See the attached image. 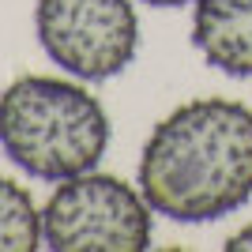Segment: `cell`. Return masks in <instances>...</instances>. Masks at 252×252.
Here are the masks:
<instances>
[{
  "instance_id": "obj_3",
  "label": "cell",
  "mask_w": 252,
  "mask_h": 252,
  "mask_svg": "<svg viewBox=\"0 0 252 252\" xmlns=\"http://www.w3.org/2000/svg\"><path fill=\"white\" fill-rule=\"evenodd\" d=\"M151 215L139 189L87 169L53 189L42 207V237L57 252H143L151 245Z\"/></svg>"
},
{
  "instance_id": "obj_4",
  "label": "cell",
  "mask_w": 252,
  "mask_h": 252,
  "mask_svg": "<svg viewBox=\"0 0 252 252\" xmlns=\"http://www.w3.org/2000/svg\"><path fill=\"white\" fill-rule=\"evenodd\" d=\"M34 34L57 68L91 83L121 75L139 49L132 0H38Z\"/></svg>"
},
{
  "instance_id": "obj_6",
  "label": "cell",
  "mask_w": 252,
  "mask_h": 252,
  "mask_svg": "<svg viewBox=\"0 0 252 252\" xmlns=\"http://www.w3.org/2000/svg\"><path fill=\"white\" fill-rule=\"evenodd\" d=\"M42 211L19 181L0 177V252H34L42 245Z\"/></svg>"
},
{
  "instance_id": "obj_5",
  "label": "cell",
  "mask_w": 252,
  "mask_h": 252,
  "mask_svg": "<svg viewBox=\"0 0 252 252\" xmlns=\"http://www.w3.org/2000/svg\"><path fill=\"white\" fill-rule=\"evenodd\" d=\"M192 45L233 79L252 75V0H196Z\"/></svg>"
},
{
  "instance_id": "obj_8",
  "label": "cell",
  "mask_w": 252,
  "mask_h": 252,
  "mask_svg": "<svg viewBox=\"0 0 252 252\" xmlns=\"http://www.w3.org/2000/svg\"><path fill=\"white\" fill-rule=\"evenodd\" d=\"M151 8H185V4H196V0H143Z\"/></svg>"
},
{
  "instance_id": "obj_1",
  "label": "cell",
  "mask_w": 252,
  "mask_h": 252,
  "mask_svg": "<svg viewBox=\"0 0 252 252\" xmlns=\"http://www.w3.org/2000/svg\"><path fill=\"white\" fill-rule=\"evenodd\" d=\"M139 192L169 222H215L252 200V109L192 98L166 113L139 155Z\"/></svg>"
},
{
  "instance_id": "obj_2",
  "label": "cell",
  "mask_w": 252,
  "mask_h": 252,
  "mask_svg": "<svg viewBox=\"0 0 252 252\" xmlns=\"http://www.w3.org/2000/svg\"><path fill=\"white\" fill-rule=\"evenodd\" d=\"M109 147V117L87 87L19 75L0 91V151L38 181L61 185L94 169Z\"/></svg>"
},
{
  "instance_id": "obj_7",
  "label": "cell",
  "mask_w": 252,
  "mask_h": 252,
  "mask_svg": "<svg viewBox=\"0 0 252 252\" xmlns=\"http://www.w3.org/2000/svg\"><path fill=\"white\" fill-rule=\"evenodd\" d=\"M226 249H230V252H252V222L233 233L230 241H226Z\"/></svg>"
}]
</instances>
